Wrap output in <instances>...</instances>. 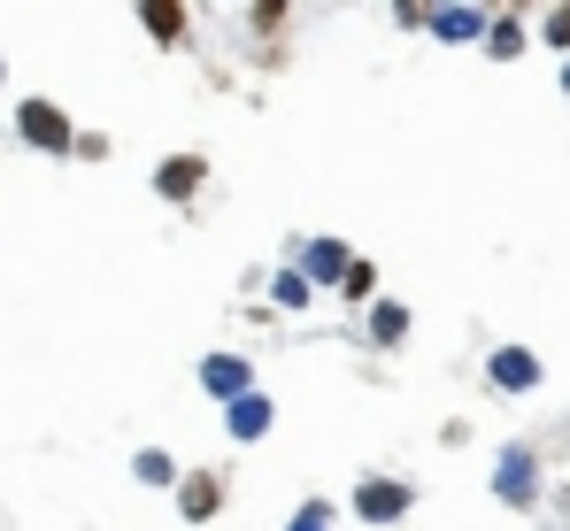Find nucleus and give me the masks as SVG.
Segmentation results:
<instances>
[{
	"instance_id": "0eeeda50",
	"label": "nucleus",
	"mask_w": 570,
	"mask_h": 531,
	"mask_svg": "<svg viewBox=\"0 0 570 531\" xmlns=\"http://www.w3.org/2000/svg\"><path fill=\"white\" fill-rule=\"evenodd\" d=\"M178 501H186V517H208V509H216V485H208V478H193Z\"/></svg>"
},
{
	"instance_id": "ddd939ff",
	"label": "nucleus",
	"mask_w": 570,
	"mask_h": 531,
	"mask_svg": "<svg viewBox=\"0 0 570 531\" xmlns=\"http://www.w3.org/2000/svg\"><path fill=\"white\" fill-rule=\"evenodd\" d=\"M432 23H440L448 39H463V31H478V16H463V8H448V16H432Z\"/></svg>"
},
{
	"instance_id": "f03ea898",
	"label": "nucleus",
	"mask_w": 570,
	"mask_h": 531,
	"mask_svg": "<svg viewBox=\"0 0 570 531\" xmlns=\"http://www.w3.org/2000/svg\"><path fill=\"white\" fill-rule=\"evenodd\" d=\"M263 432H271V401L263 393H239L232 401V440H263Z\"/></svg>"
},
{
	"instance_id": "1a4fd4ad",
	"label": "nucleus",
	"mask_w": 570,
	"mask_h": 531,
	"mask_svg": "<svg viewBox=\"0 0 570 531\" xmlns=\"http://www.w3.org/2000/svg\"><path fill=\"white\" fill-rule=\"evenodd\" d=\"M147 31H155V39H178L186 16H178V8H147Z\"/></svg>"
},
{
	"instance_id": "423d86ee",
	"label": "nucleus",
	"mask_w": 570,
	"mask_h": 531,
	"mask_svg": "<svg viewBox=\"0 0 570 531\" xmlns=\"http://www.w3.org/2000/svg\"><path fill=\"white\" fill-rule=\"evenodd\" d=\"M493 377H501V385H532L540 370H532V354H493Z\"/></svg>"
},
{
	"instance_id": "f257e3e1",
	"label": "nucleus",
	"mask_w": 570,
	"mask_h": 531,
	"mask_svg": "<svg viewBox=\"0 0 570 531\" xmlns=\"http://www.w3.org/2000/svg\"><path fill=\"white\" fill-rule=\"evenodd\" d=\"M16 124H23V139H31V147H55V155H70V116H55L47 100H23V116H16Z\"/></svg>"
},
{
	"instance_id": "7ed1b4c3",
	"label": "nucleus",
	"mask_w": 570,
	"mask_h": 531,
	"mask_svg": "<svg viewBox=\"0 0 570 531\" xmlns=\"http://www.w3.org/2000/svg\"><path fill=\"white\" fill-rule=\"evenodd\" d=\"M355 509H363L371 524H385V517H401V509H409V493H401V485H379V478H371V485L355 493Z\"/></svg>"
},
{
	"instance_id": "20e7f679",
	"label": "nucleus",
	"mask_w": 570,
	"mask_h": 531,
	"mask_svg": "<svg viewBox=\"0 0 570 531\" xmlns=\"http://www.w3.org/2000/svg\"><path fill=\"white\" fill-rule=\"evenodd\" d=\"M200 377H208V393H232V401L247 393V362H232V354H216V362H208Z\"/></svg>"
},
{
	"instance_id": "39448f33",
	"label": "nucleus",
	"mask_w": 570,
	"mask_h": 531,
	"mask_svg": "<svg viewBox=\"0 0 570 531\" xmlns=\"http://www.w3.org/2000/svg\"><path fill=\"white\" fill-rule=\"evenodd\" d=\"M155 185H163L170 200H186L193 185H200V163H186V155H178V163H163V177H155Z\"/></svg>"
},
{
	"instance_id": "4468645a",
	"label": "nucleus",
	"mask_w": 570,
	"mask_h": 531,
	"mask_svg": "<svg viewBox=\"0 0 570 531\" xmlns=\"http://www.w3.org/2000/svg\"><path fill=\"white\" fill-rule=\"evenodd\" d=\"M548 39H556V47H570V8H556V16H548Z\"/></svg>"
},
{
	"instance_id": "9d476101",
	"label": "nucleus",
	"mask_w": 570,
	"mask_h": 531,
	"mask_svg": "<svg viewBox=\"0 0 570 531\" xmlns=\"http://www.w3.org/2000/svg\"><path fill=\"white\" fill-rule=\"evenodd\" d=\"M340 277H347V293H355V301H363V293H379V269H371V263H347Z\"/></svg>"
},
{
	"instance_id": "6e6552de",
	"label": "nucleus",
	"mask_w": 570,
	"mask_h": 531,
	"mask_svg": "<svg viewBox=\"0 0 570 531\" xmlns=\"http://www.w3.org/2000/svg\"><path fill=\"white\" fill-rule=\"evenodd\" d=\"M308 269H316V277H340V269H347V255L324 239V247H308Z\"/></svg>"
},
{
	"instance_id": "f8f14e48",
	"label": "nucleus",
	"mask_w": 570,
	"mask_h": 531,
	"mask_svg": "<svg viewBox=\"0 0 570 531\" xmlns=\"http://www.w3.org/2000/svg\"><path fill=\"white\" fill-rule=\"evenodd\" d=\"M293 531H332V509H324V501H308V509L293 517Z\"/></svg>"
},
{
	"instance_id": "9b49d317",
	"label": "nucleus",
	"mask_w": 570,
	"mask_h": 531,
	"mask_svg": "<svg viewBox=\"0 0 570 531\" xmlns=\"http://www.w3.org/2000/svg\"><path fill=\"white\" fill-rule=\"evenodd\" d=\"M139 478H147V485H170V454L147 446V454H139Z\"/></svg>"
}]
</instances>
